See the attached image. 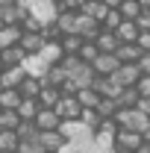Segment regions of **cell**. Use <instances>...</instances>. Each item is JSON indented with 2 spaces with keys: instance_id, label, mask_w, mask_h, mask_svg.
<instances>
[{
  "instance_id": "29",
  "label": "cell",
  "mask_w": 150,
  "mask_h": 153,
  "mask_svg": "<svg viewBox=\"0 0 150 153\" xmlns=\"http://www.w3.org/2000/svg\"><path fill=\"white\" fill-rule=\"evenodd\" d=\"M18 38H21V27H3V30H0V50L15 47Z\"/></svg>"
},
{
  "instance_id": "18",
  "label": "cell",
  "mask_w": 150,
  "mask_h": 153,
  "mask_svg": "<svg viewBox=\"0 0 150 153\" xmlns=\"http://www.w3.org/2000/svg\"><path fill=\"white\" fill-rule=\"evenodd\" d=\"M94 44H97V50H100V53H115L121 41H118V36H115V33H109V30H103V27H100V36H97V41H94Z\"/></svg>"
},
{
  "instance_id": "49",
  "label": "cell",
  "mask_w": 150,
  "mask_h": 153,
  "mask_svg": "<svg viewBox=\"0 0 150 153\" xmlns=\"http://www.w3.org/2000/svg\"><path fill=\"white\" fill-rule=\"evenodd\" d=\"M0 30H3V21H0Z\"/></svg>"
},
{
  "instance_id": "36",
  "label": "cell",
  "mask_w": 150,
  "mask_h": 153,
  "mask_svg": "<svg viewBox=\"0 0 150 153\" xmlns=\"http://www.w3.org/2000/svg\"><path fill=\"white\" fill-rule=\"evenodd\" d=\"M79 121H82V124H85V127H88V130H91V133L97 135V127H100V115L94 112V109H82Z\"/></svg>"
},
{
  "instance_id": "35",
  "label": "cell",
  "mask_w": 150,
  "mask_h": 153,
  "mask_svg": "<svg viewBox=\"0 0 150 153\" xmlns=\"http://www.w3.org/2000/svg\"><path fill=\"white\" fill-rule=\"evenodd\" d=\"M21 141L15 133H0V153H18Z\"/></svg>"
},
{
  "instance_id": "32",
  "label": "cell",
  "mask_w": 150,
  "mask_h": 153,
  "mask_svg": "<svg viewBox=\"0 0 150 153\" xmlns=\"http://www.w3.org/2000/svg\"><path fill=\"white\" fill-rule=\"evenodd\" d=\"M59 47H62V53H65V56H76V53H79V47H82V38H79V36H62Z\"/></svg>"
},
{
  "instance_id": "14",
  "label": "cell",
  "mask_w": 150,
  "mask_h": 153,
  "mask_svg": "<svg viewBox=\"0 0 150 153\" xmlns=\"http://www.w3.org/2000/svg\"><path fill=\"white\" fill-rule=\"evenodd\" d=\"M24 53H21V47L15 44V47H6V50H0V65H3V71L6 68H21L24 65Z\"/></svg>"
},
{
  "instance_id": "28",
  "label": "cell",
  "mask_w": 150,
  "mask_h": 153,
  "mask_svg": "<svg viewBox=\"0 0 150 153\" xmlns=\"http://www.w3.org/2000/svg\"><path fill=\"white\" fill-rule=\"evenodd\" d=\"M15 135H18V141H38V127L33 121H21Z\"/></svg>"
},
{
  "instance_id": "24",
  "label": "cell",
  "mask_w": 150,
  "mask_h": 153,
  "mask_svg": "<svg viewBox=\"0 0 150 153\" xmlns=\"http://www.w3.org/2000/svg\"><path fill=\"white\" fill-rule=\"evenodd\" d=\"M138 91L135 88H121V94L115 97V103H118V109H135L138 106Z\"/></svg>"
},
{
  "instance_id": "7",
  "label": "cell",
  "mask_w": 150,
  "mask_h": 153,
  "mask_svg": "<svg viewBox=\"0 0 150 153\" xmlns=\"http://www.w3.org/2000/svg\"><path fill=\"white\" fill-rule=\"evenodd\" d=\"M18 47H21L24 56H36L38 50L44 47V36H41V33H21Z\"/></svg>"
},
{
  "instance_id": "27",
  "label": "cell",
  "mask_w": 150,
  "mask_h": 153,
  "mask_svg": "<svg viewBox=\"0 0 150 153\" xmlns=\"http://www.w3.org/2000/svg\"><path fill=\"white\" fill-rule=\"evenodd\" d=\"M118 15L124 21H138L141 15V6H138V0H121V6H118Z\"/></svg>"
},
{
  "instance_id": "41",
  "label": "cell",
  "mask_w": 150,
  "mask_h": 153,
  "mask_svg": "<svg viewBox=\"0 0 150 153\" xmlns=\"http://www.w3.org/2000/svg\"><path fill=\"white\" fill-rule=\"evenodd\" d=\"M138 71H141V76H150V53H141V59H138Z\"/></svg>"
},
{
  "instance_id": "1",
  "label": "cell",
  "mask_w": 150,
  "mask_h": 153,
  "mask_svg": "<svg viewBox=\"0 0 150 153\" xmlns=\"http://www.w3.org/2000/svg\"><path fill=\"white\" fill-rule=\"evenodd\" d=\"M21 9H27V15L30 18H36L41 27H47V24H53L56 21V3L53 0H15Z\"/></svg>"
},
{
  "instance_id": "10",
  "label": "cell",
  "mask_w": 150,
  "mask_h": 153,
  "mask_svg": "<svg viewBox=\"0 0 150 153\" xmlns=\"http://www.w3.org/2000/svg\"><path fill=\"white\" fill-rule=\"evenodd\" d=\"M94 91H97V94L100 97H109V100H115V97L121 94V85H118V82H115L112 76H97V79H94V85H91Z\"/></svg>"
},
{
  "instance_id": "23",
  "label": "cell",
  "mask_w": 150,
  "mask_h": 153,
  "mask_svg": "<svg viewBox=\"0 0 150 153\" xmlns=\"http://www.w3.org/2000/svg\"><path fill=\"white\" fill-rule=\"evenodd\" d=\"M41 82H44V85H50V88H62V85L68 82V74H65L59 65H53V68H47V74H44Z\"/></svg>"
},
{
  "instance_id": "3",
  "label": "cell",
  "mask_w": 150,
  "mask_h": 153,
  "mask_svg": "<svg viewBox=\"0 0 150 153\" xmlns=\"http://www.w3.org/2000/svg\"><path fill=\"white\" fill-rule=\"evenodd\" d=\"M53 112L59 115V121H79V115H82V106L76 103V97H59V103L53 106Z\"/></svg>"
},
{
  "instance_id": "25",
  "label": "cell",
  "mask_w": 150,
  "mask_h": 153,
  "mask_svg": "<svg viewBox=\"0 0 150 153\" xmlns=\"http://www.w3.org/2000/svg\"><path fill=\"white\" fill-rule=\"evenodd\" d=\"M53 24H56V30L62 33V36H74V24H76V15H74V12H59Z\"/></svg>"
},
{
  "instance_id": "33",
  "label": "cell",
  "mask_w": 150,
  "mask_h": 153,
  "mask_svg": "<svg viewBox=\"0 0 150 153\" xmlns=\"http://www.w3.org/2000/svg\"><path fill=\"white\" fill-rule=\"evenodd\" d=\"M97 56H100L97 44H94V41H82V47H79V53H76V59H79L82 65H91V62H94Z\"/></svg>"
},
{
  "instance_id": "5",
  "label": "cell",
  "mask_w": 150,
  "mask_h": 153,
  "mask_svg": "<svg viewBox=\"0 0 150 153\" xmlns=\"http://www.w3.org/2000/svg\"><path fill=\"white\" fill-rule=\"evenodd\" d=\"M141 135L138 133H130V130H118L115 133V153L121 150V153H135L138 147H141Z\"/></svg>"
},
{
  "instance_id": "39",
  "label": "cell",
  "mask_w": 150,
  "mask_h": 153,
  "mask_svg": "<svg viewBox=\"0 0 150 153\" xmlns=\"http://www.w3.org/2000/svg\"><path fill=\"white\" fill-rule=\"evenodd\" d=\"M135 91H138V97H150V76H141V79H138Z\"/></svg>"
},
{
  "instance_id": "9",
  "label": "cell",
  "mask_w": 150,
  "mask_h": 153,
  "mask_svg": "<svg viewBox=\"0 0 150 153\" xmlns=\"http://www.w3.org/2000/svg\"><path fill=\"white\" fill-rule=\"evenodd\" d=\"M38 127V133H50V130H59V115L53 112V109H38V115H36V121H33Z\"/></svg>"
},
{
  "instance_id": "31",
  "label": "cell",
  "mask_w": 150,
  "mask_h": 153,
  "mask_svg": "<svg viewBox=\"0 0 150 153\" xmlns=\"http://www.w3.org/2000/svg\"><path fill=\"white\" fill-rule=\"evenodd\" d=\"M38 109H41V106H38V100H21V106L15 109V112H18L21 121H36Z\"/></svg>"
},
{
  "instance_id": "4",
  "label": "cell",
  "mask_w": 150,
  "mask_h": 153,
  "mask_svg": "<svg viewBox=\"0 0 150 153\" xmlns=\"http://www.w3.org/2000/svg\"><path fill=\"white\" fill-rule=\"evenodd\" d=\"M112 79L121 88H135L138 79H141V71H138V65H118V71L112 74Z\"/></svg>"
},
{
  "instance_id": "37",
  "label": "cell",
  "mask_w": 150,
  "mask_h": 153,
  "mask_svg": "<svg viewBox=\"0 0 150 153\" xmlns=\"http://www.w3.org/2000/svg\"><path fill=\"white\" fill-rule=\"evenodd\" d=\"M82 6H85V0H59V3H56V12H74V15H76Z\"/></svg>"
},
{
  "instance_id": "34",
  "label": "cell",
  "mask_w": 150,
  "mask_h": 153,
  "mask_svg": "<svg viewBox=\"0 0 150 153\" xmlns=\"http://www.w3.org/2000/svg\"><path fill=\"white\" fill-rule=\"evenodd\" d=\"M21 124L18 112H0V133H15Z\"/></svg>"
},
{
  "instance_id": "16",
  "label": "cell",
  "mask_w": 150,
  "mask_h": 153,
  "mask_svg": "<svg viewBox=\"0 0 150 153\" xmlns=\"http://www.w3.org/2000/svg\"><path fill=\"white\" fill-rule=\"evenodd\" d=\"M41 79H36V76H24L21 79V85H18V94L24 97V100H36L38 97V91H41Z\"/></svg>"
},
{
  "instance_id": "13",
  "label": "cell",
  "mask_w": 150,
  "mask_h": 153,
  "mask_svg": "<svg viewBox=\"0 0 150 153\" xmlns=\"http://www.w3.org/2000/svg\"><path fill=\"white\" fill-rule=\"evenodd\" d=\"M115 59H118L121 65H138V59H141V50H138L135 44H118V50H115Z\"/></svg>"
},
{
  "instance_id": "50",
  "label": "cell",
  "mask_w": 150,
  "mask_h": 153,
  "mask_svg": "<svg viewBox=\"0 0 150 153\" xmlns=\"http://www.w3.org/2000/svg\"><path fill=\"white\" fill-rule=\"evenodd\" d=\"M0 71H3V65H0Z\"/></svg>"
},
{
  "instance_id": "2",
  "label": "cell",
  "mask_w": 150,
  "mask_h": 153,
  "mask_svg": "<svg viewBox=\"0 0 150 153\" xmlns=\"http://www.w3.org/2000/svg\"><path fill=\"white\" fill-rule=\"evenodd\" d=\"M74 36H79L82 41H97V36H100V24H97V21H91L88 15H82V12H76Z\"/></svg>"
},
{
  "instance_id": "45",
  "label": "cell",
  "mask_w": 150,
  "mask_h": 153,
  "mask_svg": "<svg viewBox=\"0 0 150 153\" xmlns=\"http://www.w3.org/2000/svg\"><path fill=\"white\" fill-rule=\"evenodd\" d=\"M100 3H103L106 9H118V6H121V0H100Z\"/></svg>"
},
{
  "instance_id": "47",
  "label": "cell",
  "mask_w": 150,
  "mask_h": 153,
  "mask_svg": "<svg viewBox=\"0 0 150 153\" xmlns=\"http://www.w3.org/2000/svg\"><path fill=\"white\" fill-rule=\"evenodd\" d=\"M138 6H141V12H150V0H138Z\"/></svg>"
},
{
  "instance_id": "8",
  "label": "cell",
  "mask_w": 150,
  "mask_h": 153,
  "mask_svg": "<svg viewBox=\"0 0 150 153\" xmlns=\"http://www.w3.org/2000/svg\"><path fill=\"white\" fill-rule=\"evenodd\" d=\"M118 59H115V53H100V56L91 62V68H94V74L97 76H112L115 71H118Z\"/></svg>"
},
{
  "instance_id": "43",
  "label": "cell",
  "mask_w": 150,
  "mask_h": 153,
  "mask_svg": "<svg viewBox=\"0 0 150 153\" xmlns=\"http://www.w3.org/2000/svg\"><path fill=\"white\" fill-rule=\"evenodd\" d=\"M135 109H138V112L144 115V118H150V97H141V100H138V106H135Z\"/></svg>"
},
{
  "instance_id": "22",
  "label": "cell",
  "mask_w": 150,
  "mask_h": 153,
  "mask_svg": "<svg viewBox=\"0 0 150 153\" xmlns=\"http://www.w3.org/2000/svg\"><path fill=\"white\" fill-rule=\"evenodd\" d=\"M59 97H62V91H59V88H50V85H41V91H38V106H41V109H53V106H56L59 103Z\"/></svg>"
},
{
  "instance_id": "46",
  "label": "cell",
  "mask_w": 150,
  "mask_h": 153,
  "mask_svg": "<svg viewBox=\"0 0 150 153\" xmlns=\"http://www.w3.org/2000/svg\"><path fill=\"white\" fill-rule=\"evenodd\" d=\"M135 153H150V141H141V147H138Z\"/></svg>"
},
{
  "instance_id": "12",
  "label": "cell",
  "mask_w": 150,
  "mask_h": 153,
  "mask_svg": "<svg viewBox=\"0 0 150 153\" xmlns=\"http://www.w3.org/2000/svg\"><path fill=\"white\" fill-rule=\"evenodd\" d=\"M138 24L135 21H121V27L115 30V36H118V41L121 44H135V38H138Z\"/></svg>"
},
{
  "instance_id": "44",
  "label": "cell",
  "mask_w": 150,
  "mask_h": 153,
  "mask_svg": "<svg viewBox=\"0 0 150 153\" xmlns=\"http://www.w3.org/2000/svg\"><path fill=\"white\" fill-rule=\"evenodd\" d=\"M56 153H79V147H76V144H71V141H65V144H62Z\"/></svg>"
},
{
  "instance_id": "20",
  "label": "cell",
  "mask_w": 150,
  "mask_h": 153,
  "mask_svg": "<svg viewBox=\"0 0 150 153\" xmlns=\"http://www.w3.org/2000/svg\"><path fill=\"white\" fill-rule=\"evenodd\" d=\"M24 76H27L24 68H6V71H0V88H18Z\"/></svg>"
},
{
  "instance_id": "38",
  "label": "cell",
  "mask_w": 150,
  "mask_h": 153,
  "mask_svg": "<svg viewBox=\"0 0 150 153\" xmlns=\"http://www.w3.org/2000/svg\"><path fill=\"white\" fill-rule=\"evenodd\" d=\"M135 47H138L141 53H150V33H138V38H135Z\"/></svg>"
},
{
  "instance_id": "51",
  "label": "cell",
  "mask_w": 150,
  "mask_h": 153,
  "mask_svg": "<svg viewBox=\"0 0 150 153\" xmlns=\"http://www.w3.org/2000/svg\"><path fill=\"white\" fill-rule=\"evenodd\" d=\"M53 3H59V0H53Z\"/></svg>"
},
{
  "instance_id": "11",
  "label": "cell",
  "mask_w": 150,
  "mask_h": 153,
  "mask_svg": "<svg viewBox=\"0 0 150 153\" xmlns=\"http://www.w3.org/2000/svg\"><path fill=\"white\" fill-rule=\"evenodd\" d=\"M62 144H65V138L59 135V130H50V133H38V147H41L44 153H56Z\"/></svg>"
},
{
  "instance_id": "42",
  "label": "cell",
  "mask_w": 150,
  "mask_h": 153,
  "mask_svg": "<svg viewBox=\"0 0 150 153\" xmlns=\"http://www.w3.org/2000/svg\"><path fill=\"white\" fill-rule=\"evenodd\" d=\"M135 24H138V30H141V33H150V12H141Z\"/></svg>"
},
{
  "instance_id": "15",
  "label": "cell",
  "mask_w": 150,
  "mask_h": 153,
  "mask_svg": "<svg viewBox=\"0 0 150 153\" xmlns=\"http://www.w3.org/2000/svg\"><path fill=\"white\" fill-rule=\"evenodd\" d=\"M21 68H24V74H27V76H36V79H44V74H47V65L41 62L38 53H36V56H27Z\"/></svg>"
},
{
  "instance_id": "17",
  "label": "cell",
  "mask_w": 150,
  "mask_h": 153,
  "mask_svg": "<svg viewBox=\"0 0 150 153\" xmlns=\"http://www.w3.org/2000/svg\"><path fill=\"white\" fill-rule=\"evenodd\" d=\"M21 100L24 97L18 94V88H3L0 91V112H15L21 106Z\"/></svg>"
},
{
  "instance_id": "40",
  "label": "cell",
  "mask_w": 150,
  "mask_h": 153,
  "mask_svg": "<svg viewBox=\"0 0 150 153\" xmlns=\"http://www.w3.org/2000/svg\"><path fill=\"white\" fill-rule=\"evenodd\" d=\"M18 153H44V150L38 147V141H21Z\"/></svg>"
},
{
  "instance_id": "48",
  "label": "cell",
  "mask_w": 150,
  "mask_h": 153,
  "mask_svg": "<svg viewBox=\"0 0 150 153\" xmlns=\"http://www.w3.org/2000/svg\"><path fill=\"white\" fill-rule=\"evenodd\" d=\"M9 3H15V0H0V9H3V6H9Z\"/></svg>"
},
{
  "instance_id": "19",
  "label": "cell",
  "mask_w": 150,
  "mask_h": 153,
  "mask_svg": "<svg viewBox=\"0 0 150 153\" xmlns=\"http://www.w3.org/2000/svg\"><path fill=\"white\" fill-rule=\"evenodd\" d=\"M38 56H41V62H44L47 68H53V65H59V62L65 59V53H62L59 44H44V47L38 50Z\"/></svg>"
},
{
  "instance_id": "26",
  "label": "cell",
  "mask_w": 150,
  "mask_h": 153,
  "mask_svg": "<svg viewBox=\"0 0 150 153\" xmlns=\"http://www.w3.org/2000/svg\"><path fill=\"white\" fill-rule=\"evenodd\" d=\"M74 97H76V103H79L82 109H97V103H100V94H97L94 88H79Z\"/></svg>"
},
{
  "instance_id": "6",
  "label": "cell",
  "mask_w": 150,
  "mask_h": 153,
  "mask_svg": "<svg viewBox=\"0 0 150 153\" xmlns=\"http://www.w3.org/2000/svg\"><path fill=\"white\" fill-rule=\"evenodd\" d=\"M68 79L74 82V88L79 91V88H91V85H94V79H97V74H94V68H91V65H82V62H79L74 71L68 74Z\"/></svg>"
},
{
  "instance_id": "30",
  "label": "cell",
  "mask_w": 150,
  "mask_h": 153,
  "mask_svg": "<svg viewBox=\"0 0 150 153\" xmlns=\"http://www.w3.org/2000/svg\"><path fill=\"white\" fill-rule=\"evenodd\" d=\"M94 112L100 115V121H112L115 115H118V103L109 100V97H100V103H97V109Z\"/></svg>"
},
{
  "instance_id": "21",
  "label": "cell",
  "mask_w": 150,
  "mask_h": 153,
  "mask_svg": "<svg viewBox=\"0 0 150 153\" xmlns=\"http://www.w3.org/2000/svg\"><path fill=\"white\" fill-rule=\"evenodd\" d=\"M79 12H82V15H88L91 21H97V24H103V18L109 15V9H106L100 0H85V6H82Z\"/></svg>"
}]
</instances>
